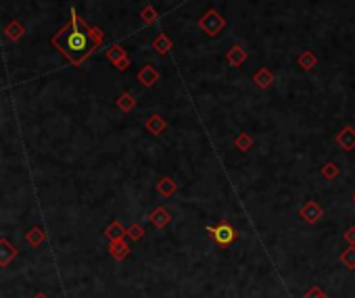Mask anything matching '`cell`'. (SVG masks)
<instances>
[{
    "label": "cell",
    "mask_w": 355,
    "mask_h": 298,
    "mask_svg": "<svg viewBox=\"0 0 355 298\" xmlns=\"http://www.w3.org/2000/svg\"><path fill=\"white\" fill-rule=\"evenodd\" d=\"M52 46L59 50L74 67H80L96 50L94 40L88 34V23H84L78 17L76 9H71L69 23L63 25L59 30V34L52 38Z\"/></svg>",
    "instance_id": "6da1fadb"
},
{
    "label": "cell",
    "mask_w": 355,
    "mask_h": 298,
    "mask_svg": "<svg viewBox=\"0 0 355 298\" xmlns=\"http://www.w3.org/2000/svg\"><path fill=\"white\" fill-rule=\"evenodd\" d=\"M198 27L207 34V36H218L224 27H226V17L222 15V13H218L216 9H209L205 15L198 19Z\"/></svg>",
    "instance_id": "7a4b0ae2"
},
{
    "label": "cell",
    "mask_w": 355,
    "mask_h": 298,
    "mask_svg": "<svg viewBox=\"0 0 355 298\" xmlns=\"http://www.w3.org/2000/svg\"><path fill=\"white\" fill-rule=\"evenodd\" d=\"M207 232L211 234V238L216 240L220 246H228L236 240V230L230 223H220L218 228H207Z\"/></svg>",
    "instance_id": "3957f363"
},
{
    "label": "cell",
    "mask_w": 355,
    "mask_h": 298,
    "mask_svg": "<svg viewBox=\"0 0 355 298\" xmlns=\"http://www.w3.org/2000/svg\"><path fill=\"white\" fill-rule=\"evenodd\" d=\"M161 79V73L157 71V67L155 65H145L140 71H138V81L142 83L145 88H151V86H155Z\"/></svg>",
    "instance_id": "277c9868"
},
{
    "label": "cell",
    "mask_w": 355,
    "mask_h": 298,
    "mask_svg": "<svg viewBox=\"0 0 355 298\" xmlns=\"http://www.w3.org/2000/svg\"><path fill=\"white\" fill-rule=\"evenodd\" d=\"M274 81H276V77H274V73H272V71H269L267 67H261L257 73L253 75V83H255L257 88H261V90H267Z\"/></svg>",
    "instance_id": "5b68a950"
},
{
    "label": "cell",
    "mask_w": 355,
    "mask_h": 298,
    "mask_svg": "<svg viewBox=\"0 0 355 298\" xmlns=\"http://www.w3.org/2000/svg\"><path fill=\"white\" fill-rule=\"evenodd\" d=\"M247 61V50L243 46H232L228 52H226V63L230 67H240Z\"/></svg>",
    "instance_id": "8992f818"
},
{
    "label": "cell",
    "mask_w": 355,
    "mask_h": 298,
    "mask_svg": "<svg viewBox=\"0 0 355 298\" xmlns=\"http://www.w3.org/2000/svg\"><path fill=\"white\" fill-rule=\"evenodd\" d=\"M336 142L343 150H353L355 148V130L353 127H345V130L336 136Z\"/></svg>",
    "instance_id": "52a82bcc"
},
{
    "label": "cell",
    "mask_w": 355,
    "mask_h": 298,
    "mask_svg": "<svg viewBox=\"0 0 355 298\" xmlns=\"http://www.w3.org/2000/svg\"><path fill=\"white\" fill-rule=\"evenodd\" d=\"M5 34H7V38L9 40H21L23 38V34H25V27H23V23H19V21H11V23H7V27H5Z\"/></svg>",
    "instance_id": "ba28073f"
},
{
    "label": "cell",
    "mask_w": 355,
    "mask_h": 298,
    "mask_svg": "<svg viewBox=\"0 0 355 298\" xmlns=\"http://www.w3.org/2000/svg\"><path fill=\"white\" fill-rule=\"evenodd\" d=\"M153 50L157 54H167L169 50H172V40L167 38V34H159L157 38H155L153 42Z\"/></svg>",
    "instance_id": "9c48e42d"
},
{
    "label": "cell",
    "mask_w": 355,
    "mask_h": 298,
    "mask_svg": "<svg viewBox=\"0 0 355 298\" xmlns=\"http://www.w3.org/2000/svg\"><path fill=\"white\" fill-rule=\"evenodd\" d=\"M165 119L161 117V115H151L149 119H147V130L151 132V134H155V136H159L163 130H165Z\"/></svg>",
    "instance_id": "30bf717a"
},
{
    "label": "cell",
    "mask_w": 355,
    "mask_h": 298,
    "mask_svg": "<svg viewBox=\"0 0 355 298\" xmlns=\"http://www.w3.org/2000/svg\"><path fill=\"white\" fill-rule=\"evenodd\" d=\"M301 215H303L309 223H316V221L320 219V215H322V209H320L316 203H307V205L301 209Z\"/></svg>",
    "instance_id": "8fae6325"
},
{
    "label": "cell",
    "mask_w": 355,
    "mask_h": 298,
    "mask_svg": "<svg viewBox=\"0 0 355 298\" xmlns=\"http://www.w3.org/2000/svg\"><path fill=\"white\" fill-rule=\"evenodd\" d=\"M297 63H299V67L301 69H305V71H311L316 65H318V59H316V54L311 52V50H305V52H301L299 54V59H297Z\"/></svg>",
    "instance_id": "7c38bea8"
},
{
    "label": "cell",
    "mask_w": 355,
    "mask_h": 298,
    "mask_svg": "<svg viewBox=\"0 0 355 298\" xmlns=\"http://www.w3.org/2000/svg\"><path fill=\"white\" fill-rule=\"evenodd\" d=\"M107 59H109L113 65H115V67H117V65H119L123 59H127V52H125V50H123L119 44H113V46L107 50Z\"/></svg>",
    "instance_id": "4fadbf2b"
},
{
    "label": "cell",
    "mask_w": 355,
    "mask_h": 298,
    "mask_svg": "<svg viewBox=\"0 0 355 298\" xmlns=\"http://www.w3.org/2000/svg\"><path fill=\"white\" fill-rule=\"evenodd\" d=\"M117 107H119L121 111H125V113L132 111V109L136 107V98H134L130 92H123V94L117 98Z\"/></svg>",
    "instance_id": "5bb4252c"
},
{
    "label": "cell",
    "mask_w": 355,
    "mask_h": 298,
    "mask_svg": "<svg viewBox=\"0 0 355 298\" xmlns=\"http://www.w3.org/2000/svg\"><path fill=\"white\" fill-rule=\"evenodd\" d=\"M140 17H142V21H145L147 25H153L155 21H157L159 19V15H157V11H155L151 5H147L145 9H142L140 11Z\"/></svg>",
    "instance_id": "9a60e30c"
},
{
    "label": "cell",
    "mask_w": 355,
    "mask_h": 298,
    "mask_svg": "<svg viewBox=\"0 0 355 298\" xmlns=\"http://www.w3.org/2000/svg\"><path fill=\"white\" fill-rule=\"evenodd\" d=\"M88 34H90V38L94 40V44H96V48L103 44V40H105V34H103V30L101 27H94V25H88Z\"/></svg>",
    "instance_id": "2e32d148"
},
{
    "label": "cell",
    "mask_w": 355,
    "mask_h": 298,
    "mask_svg": "<svg viewBox=\"0 0 355 298\" xmlns=\"http://www.w3.org/2000/svg\"><path fill=\"white\" fill-rule=\"evenodd\" d=\"M174 190H176V183L169 179V177H165V179H161L159 181V192L163 194V196H169V194H174Z\"/></svg>",
    "instance_id": "e0dca14e"
},
{
    "label": "cell",
    "mask_w": 355,
    "mask_h": 298,
    "mask_svg": "<svg viewBox=\"0 0 355 298\" xmlns=\"http://www.w3.org/2000/svg\"><path fill=\"white\" fill-rule=\"evenodd\" d=\"M153 221H155V223H157L159 228H161V225H165V223L169 221V213H165L163 209H157V211L153 213Z\"/></svg>",
    "instance_id": "ac0fdd59"
},
{
    "label": "cell",
    "mask_w": 355,
    "mask_h": 298,
    "mask_svg": "<svg viewBox=\"0 0 355 298\" xmlns=\"http://www.w3.org/2000/svg\"><path fill=\"white\" fill-rule=\"evenodd\" d=\"M338 173V169H336V165H332V163H328V165H326L324 167V175L326 177H334Z\"/></svg>",
    "instance_id": "d6986e66"
},
{
    "label": "cell",
    "mask_w": 355,
    "mask_h": 298,
    "mask_svg": "<svg viewBox=\"0 0 355 298\" xmlns=\"http://www.w3.org/2000/svg\"><path fill=\"white\" fill-rule=\"evenodd\" d=\"M251 144H253V142H251V140H249L247 136H240V138H238V146L243 148V150H245V148H249Z\"/></svg>",
    "instance_id": "ffe728a7"
},
{
    "label": "cell",
    "mask_w": 355,
    "mask_h": 298,
    "mask_svg": "<svg viewBox=\"0 0 355 298\" xmlns=\"http://www.w3.org/2000/svg\"><path fill=\"white\" fill-rule=\"evenodd\" d=\"M127 67H130V56H127V59H123V61L117 65V69H119V71H125Z\"/></svg>",
    "instance_id": "44dd1931"
},
{
    "label": "cell",
    "mask_w": 355,
    "mask_h": 298,
    "mask_svg": "<svg viewBox=\"0 0 355 298\" xmlns=\"http://www.w3.org/2000/svg\"><path fill=\"white\" fill-rule=\"evenodd\" d=\"M347 240H355V230H349V232H347Z\"/></svg>",
    "instance_id": "7402d4cb"
}]
</instances>
